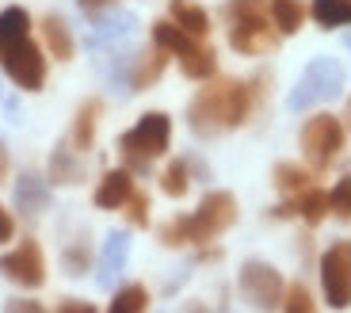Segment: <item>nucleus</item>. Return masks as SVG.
Listing matches in <instances>:
<instances>
[{"label":"nucleus","mask_w":351,"mask_h":313,"mask_svg":"<svg viewBox=\"0 0 351 313\" xmlns=\"http://www.w3.org/2000/svg\"><path fill=\"white\" fill-rule=\"evenodd\" d=\"M248 88L241 80H218V84L202 88L191 100V130L202 138H214L221 130L241 126L248 115Z\"/></svg>","instance_id":"1"},{"label":"nucleus","mask_w":351,"mask_h":313,"mask_svg":"<svg viewBox=\"0 0 351 313\" xmlns=\"http://www.w3.org/2000/svg\"><path fill=\"white\" fill-rule=\"evenodd\" d=\"M233 222H237V199L229 192H210L191 218H180V222H172L165 229V241L168 244H184V241L202 244V241H214L218 233H226Z\"/></svg>","instance_id":"2"},{"label":"nucleus","mask_w":351,"mask_h":313,"mask_svg":"<svg viewBox=\"0 0 351 313\" xmlns=\"http://www.w3.org/2000/svg\"><path fill=\"white\" fill-rule=\"evenodd\" d=\"M168 141H172V119L160 111H149V115H141V122L134 126V130L123 134V156L130 161L138 172H145L149 168L153 156H160L168 149Z\"/></svg>","instance_id":"3"},{"label":"nucleus","mask_w":351,"mask_h":313,"mask_svg":"<svg viewBox=\"0 0 351 313\" xmlns=\"http://www.w3.org/2000/svg\"><path fill=\"white\" fill-rule=\"evenodd\" d=\"M343 88V69L340 61L332 58H317L306 65V73L298 77V84H294V92L287 96V107L290 111H306V107L313 104H325V100H336Z\"/></svg>","instance_id":"4"},{"label":"nucleus","mask_w":351,"mask_h":313,"mask_svg":"<svg viewBox=\"0 0 351 313\" xmlns=\"http://www.w3.org/2000/svg\"><path fill=\"white\" fill-rule=\"evenodd\" d=\"M229 16H233V31H229V46L241 54H260L275 43V31L263 19L260 0H229Z\"/></svg>","instance_id":"5"},{"label":"nucleus","mask_w":351,"mask_h":313,"mask_svg":"<svg viewBox=\"0 0 351 313\" xmlns=\"http://www.w3.org/2000/svg\"><path fill=\"white\" fill-rule=\"evenodd\" d=\"M241 294H245L260 313H275L282 305L287 287H282V275L271 268V264L248 260L245 268H241Z\"/></svg>","instance_id":"6"},{"label":"nucleus","mask_w":351,"mask_h":313,"mask_svg":"<svg viewBox=\"0 0 351 313\" xmlns=\"http://www.w3.org/2000/svg\"><path fill=\"white\" fill-rule=\"evenodd\" d=\"M302 149H306L309 165L325 168L332 165V156L343 149V122L332 115H317L302 126Z\"/></svg>","instance_id":"7"},{"label":"nucleus","mask_w":351,"mask_h":313,"mask_svg":"<svg viewBox=\"0 0 351 313\" xmlns=\"http://www.w3.org/2000/svg\"><path fill=\"white\" fill-rule=\"evenodd\" d=\"M321 287H325V302L332 310L351 305V244L340 241L321 256Z\"/></svg>","instance_id":"8"},{"label":"nucleus","mask_w":351,"mask_h":313,"mask_svg":"<svg viewBox=\"0 0 351 313\" xmlns=\"http://www.w3.org/2000/svg\"><path fill=\"white\" fill-rule=\"evenodd\" d=\"M0 275L12 279L16 287L35 290L46 283V260H43V248L35 241H23L19 248H12L8 256H0Z\"/></svg>","instance_id":"9"},{"label":"nucleus","mask_w":351,"mask_h":313,"mask_svg":"<svg viewBox=\"0 0 351 313\" xmlns=\"http://www.w3.org/2000/svg\"><path fill=\"white\" fill-rule=\"evenodd\" d=\"M0 61H4V73H8L19 88H27V92H38V88L46 84V58L31 38L16 43Z\"/></svg>","instance_id":"10"},{"label":"nucleus","mask_w":351,"mask_h":313,"mask_svg":"<svg viewBox=\"0 0 351 313\" xmlns=\"http://www.w3.org/2000/svg\"><path fill=\"white\" fill-rule=\"evenodd\" d=\"M130 195H134L130 172H126V168H114V172H107L104 180H99L96 207L99 210H119V207H126V202H130Z\"/></svg>","instance_id":"11"},{"label":"nucleus","mask_w":351,"mask_h":313,"mask_svg":"<svg viewBox=\"0 0 351 313\" xmlns=\"http://www.w3.org/2000/svg\"><path fill=\"white\" fill-rule=\"evenodd\" d=\"M126 256H130V237H126L123 229L107 233L104 256H99V283H104V287H111L114 279H119V271L126 268Z\"/></svg>","instance_id":"12"},{"label":"nucleus","mask_w":351,"mask_h":313,"mask_svg":"<svg viewBox=\"0 0 351 313\" xmlns=\"http://www.w3.org/2000/svg\"><path fill=\"white\" fill-rule=\"evenodd\" d=\"M16 207L27 210V214H38V210L50 207V187H46L43 176L35 172H23L16 180Z\"/></svg>","instance_id":"13"},{"label":"nucleus","mask_w":351,"mask_h":313,"mask_svg":"<svg viewBox=\"0 0 351 313\" xmlns=\"http://www.w3.org/2000/svg\"><path fill=\"white\" fill-rule=\"evenodd\" d=\"M27 27H31V19H27L23 8H4L0 12V58H4L16 43H23Z\"/></svg>","instance_id":"14"},{"label":"nucleus","mask_w":351,"mask_h":313,"mask_svg":"<svg viewBox=\"0 0 351 313\" xmlns=\"http://www.w3.org/2000/svg\"><path fill=\"white\" fill-rule=\"evenodd\" d=\"M172 23L184 27L191 38H202L210 31V16H206L199 4H187V0H172Z\"/></svg>","instance_id":"15"},{"label":"nucleus","mask_w":351,"mask_h":313,"mask_svg":"<svg viewBox=\"0 0 351 313\" xmlns=\"http://www.w3.org/2000/svg\"><path fill=\"white\" fill-rule=\"evenodd\" d=\"M130 31H134V16H130V12H114V16H104V19H99V23L96 27H92V35H88V38H92V43H119V38H126V35H130Z\"/></svg>","instance_id":"16"},{"label":"nucleus","mask_w":351,"mask_h":313,"mask_svg":"<svg viewBox=\"0 0 351 313\" xmlns=\"http://www.w3.org/2000/svg\"><path fill=\"white\" fill-rule=\"evenodd\" d=\"M153 43H157L165 54H176V58H184V54L195 46V38L187 35L184 27L165 23V19H160V23H153Z\"/></svg>","instance_id":"17"},{"label":"nucleus","mask_w":351,"mask_h":313,"mask_svg":"<svg viewBox=\"0 0 351 313\" xmlns=\"http://www.w3.org/2000/svg\"><path fill=\"white\" fill-rule=\"evenodd\" d=\"M43 35H46V46H50L53 58H62V61L73 58V35H69V27H65V19L46 16L43 19Z\"/></svg>","instance_id":"18"},{"label":"nucleus","mask_w":351,"mask_h":313,"mask_svg":"<svg viewBox=\"0 0 351 313\" xmlns=\"http://www.w3.org/2000/svg\"><path fill=\"white\" fill-rule=\"evenodd\" d=\"M267 8H271V19L282 35H294L302 27V19H306V4L302 0H271Z\"/></svg>","instance_id":"19"},{"label":"nucleus","mask_w":351,"mask_h":313,"mask_svg":"<svg viewBox=\"0 0 351 313\" xmlns=\"http://www.w3.org/2000/svg\"><path fill=\"white\" fill-rule=\"evenodd\" d=\"M180 65H184V73H187L191 80H206V77H214V69H218L214 50H206V46H199V43H195L191 50L180 58Z\"/></svg>","instance_id":"20"},{"label":"nucleus","mask_w":351,"mask_h":313,"mask_svg":"<svg viewBox=\"0 0 351 313\" xmlns=\"http://www.w3.org/2000/svg\"><path fill=\"white\" fill-rule=\"evenodd\" d=\"M313 19L321 27L351 23V4H348V0H313Z\"/></svg>","instance_id":"21"},{"label":"nucleus","mask_w":351,"mask_h":313,"mask_svg":"<svg viewBox=\"0 0 351 313\" xmlns=\"http://www.w3.org/2000/svg\"><path fill=\"white\" fill-rule=\"evenodd\" d=\"M160 69H165V50L157 46V54H145V58H138V69L130 73L134 92H141V88H149L153 80L160 77Z\"/></svg>","instance_id":"22"},{"label":"nucleus","mask_w":351,"mask_h":313,"mask_svg":"<svg viewBox=\"0 0 351 313\" xmlns=\"http://www.w3.org/2000/svg\"><path fill=\"white\" fill-rule=\"evenodd\" d=\"M96 115H99V104H96V100L80 107L77 126H73V146H77V149H88V146H92V138H96Z\"/></svg>","instance_id":"23"},{"label":"nucleus","mask_w":351,"mask_h":313,"mask_svg":"<svg viewBox=\"0 0 351 313\" xmlns=\"http://www.w3.org/2000/svg\"><path fill=\"white\" fill-rule=\"evenodd\" d=\"M145 302H149L145 287L134 283V287H123L119 294H114V302H111V310H107V313H145Z\"/></svg>","instance_id":"24"},{"label":"nucleus","mask_w":351,"mask_h":313,"mask_svg":"<svg viewBox=\"0 0 351 313\" xmlns=\"http://www.w3.org/2000/svg\"><path fill=\"white\" fill-rule=\"evenodd\" d=\"M298 214L306 218L309 226H317V222L328 214V195L321 192V187H306V195H302V202H298Z\"/></svg>","instance_id":"25"},{"label":"nucleus","mask_w":351,"mask_h":313,"mask_svg":"<svg viewBox=\"0 0 351 313\" xmlns=\"http://www.w3.org/2000/svg\"><path fill=\"white\" fill-rule=\"evenodd\" d=\"M50 176H53V183H80V165L69 156V149H58L53 153V161H50Z\"/></svg>","instance_id":"26"},{"label":"nucleus","mask_w":351,"mask_h":313,"mask_svg":"<svg viewBox=\"0 0 351 313\" xmlns=\"http://www.w3.org/2000/svg\"><path fill=\"white\" fill-rule=\"evenodd\" d=\"M160 187H165V195H172V199L187 195V161H172L168 172L160 176Z\"/></svg>","instance_id":"27"},{"label":"nucleus","mask_w":351,"mask_h":313,"mask_svg":"<svg viewBox=\"0 0 351 313\" xmlns=\"http://www.w3.org/2000/svg\"><path fill=\"white\" fill-rule=\"evenodd\" d=\"M328 210L336 218H343V222H351V176H343L332 192H328Z\"/></svg>","instance_id":"28"},{"label":"nucleus","mask_w":351,"mask_h":313,"mask_svg":"<svg viewBox=\"0 0 351 313\" xmlns=\"http://www.w3.org/2000/svg\"><path fill=\"white\" fill-rule=\"evenodd\" d=\"M282 313H317L313 298H309V290L302 287V283L287 287V294H282Z\"/></svg>","instance_id":"29"},{"label":"nucleus","mask_w":351,"mask_h":313,"mask_svg":"<svg viewBox=\"0 0 351 313\" xmlns=\"http://www.w3.org/2000/svg\"><path fill=\"white\" fill-rule=\"evenodd\" d=\"M306 180H309V172H306V168H298V165H279V168H275V183H279L282 192H302Z\"/></svg>","instance_id":"30"},{"label":"nucleus","mask_w":351,"mask_h":313,"mask_svg":"<svg viewBox=\"0 0 351 313\" xmlns=\"http://www.w3.org/2000/svg\"><path fill=\"white\" fill-rule=\"evenodd\" d=\"M130 222L134 226H145V195H138V192L130 195Z\"/></svg>","instance_id":"31"},{"label":"nucleus","mask_w":351,"mask_h":313,"mask_svg":"<svg viewBox=\"0 0 351 313\" xmlns=\"http://www.w3.org/2000/svg\"><path fill=\"white\" fill-rule=\"evenodd\" d=\"M77 4L88 12V16H104V12H107V8H114L119 0H77Z\"/></svg>","instance_id":"32"},{"label":"nucleus","mask_w":351,"mask_h":313,"mask_svg":"<svg viewBox=\"0 0 351 313\" xmlns=\"http://www.w3.org/2000/svg\"><path fill=\"white\" fill-rule=\"evenodd\" d=\"M4 313H46L38 302H27V298H16V302L4 305Z\"/></svg>","instance_id":"33"},{"label":"nucleus","mask_w":351,"mask_h":313,"mask_svg":"<svg viewBox=\"0 0 351 313\" xmlns=\"http://www.w3.org/2000/svg\"><path fill=\"white\" fill-rule=\"evenodd\" d=\"M12 233H16V222H12V214L4 207H0V244L12 241Z\"/></svg>","instance_id":"34"},{"label":"nucleus","mask_w":351,"mask_h":313,"mask_svg":"<svg viewBox=\"0 0 351 313\" xmlns=\"http://www.w3.org/2000/svg\"><path fill=\"white\" fill-rule=\"evenodd\" d=\"M62 313H96V310H92V305H84V302H73V305H65Z\"/></svg>","instance_id":"35"},{"label":"nucleus","mask_w":351,"mask_h":313,"mask_svg":"<svg viewBox=\"0 0 351 313\" xmlns=\"http://www.w3.org/2000/svg\"><path fill=\"white\" fill-rule=\"evenodd\" d=\"M8 176V153H4V146H0V180Z\"/></svg>","instance_id":"36"},{"label":"nucleus","mask_w":351,"mask_h":313,"mask_svg":"<svg viewBox=\"0 0 351 313\" xmlns=\"http://www.w3.org/2000/svg\"><path fill=\"white\" fill-rule=\"evenodd\" d=\"M348 126H351V100H348Z\"/></svg>","instance_id":"37"},{"label":"nucleus","mask_w":351,"mask_h":313,"mask_svg":"<svg viewBox=\"0 0 351 313\" xmlns=\"http://www.w3.org/2000/svg\"><path fill=\"white\" fill-rule=\"evenodd\" d=\"M348 50H351V38H348Z\"/></svg>","instance_id":"38"}]
</instances>
